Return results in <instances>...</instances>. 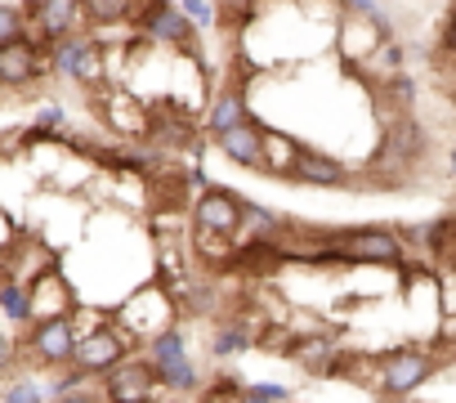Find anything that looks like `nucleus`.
I'll list each match as a JSON object with an SVG mask.
<instances>
[{"label": "nucleus", "mask_w": 456, "mask_h": 403, "mask_svg": "<svg viewBox=\"0 0 456 403\" xmlns=\"http://www.w3.org/2000/svg\"><path fill=\"white\" fill-rule=\"evenodd\" d=\"M336 247H340V256H345L349 265H394V269H403V243H398V234L385 229V225L340 229Z\"/></svg>", "instance_id": "obj_1"}, {"label": "nucleus", "mask_w": 456, "mask_h": 403, "mask_svg": "<svg viewBox=\"0 0 456 403\" xmlns=\"http://www.w3.org/2000/svg\"><path fill=\"white\" fill-rule=\"evenodd\" d=\"M134 23L152 37V41H166V45H179V50H192L197 45V28H192V19L179 10V5H170V0H134Z\"/></svg>", "instance_id": "obj_2"}, {"label": "nucleus", "mask_w": 456, "mask_h": 403, "mask_svg": "<svg viewBox=\"0 0 456 403\" xmlns=\"http://www.w3.org/2000/svg\"><path fill=\"white\" fill-rule=\"evenodd\" d=\"M429 372H434V358H429V354H420V350H394V354H385L380 367H376V394L403 399V394H411L416 385H425Z\"/></svg>", "instance_id": "obj_3"}, {"label": "nucleus", "mask_w": 456, "mask_h": 403, "mask_svg": "<svg viewBox=\"0 0 456 403\" xmlns=\"http://www.w3.org/2000/svg\"><path fill=\"white\" fill-rule=\"evenodd\" d=\"M197 229L210 238H238V216H242V197L224 184H206L197 197Z\"/></svg>", "instance_id": "obj_4"}, {"label": "nucleus", "mask_w": 456, "mask_h": 403, "mask_svg": "<svg viewBox=\"0 0 456 403\" xmlns=\"http://www.w3.org/2000/svg\"><path fill=\"white\" fill-rule=\"evenodd\" d=\"M126 350H130V336H126L121 327H94L90 336H77V345H72V363H77L81 372L99 376V372H108L112 363H121Z\"/></svg>", "instance_id": "obj_5"}, {"label": "nucleus", "mask_w": 456, "mask_h": 403, "mask_svg": "<svg viewBox=\"0 0 456 403\" xmlns=\"http://www.w3.org/2000/svg\"><path fill=\"white\" fill-rule=\"evenodd\" d=\"M99 376H103V394L117 399V403L152 399V394H157V372H152V363H143V358H121V363H112V367L99 372Z\"/></svg>", "instance_id": "obj_6"}, {"label": "nucleus", "mask_w": 456, "mask_h": 403, "mask_svg": "<svg viewBox=\"0 0 456 403\" xmlns=\"http://www.w3.org/2000/svg\"><path fill=\"white\" fill-rule=\"evenodd\" d=\"M72 345H77V327H72V314H54V318H37L32 327V354L50 367H63L72 363Z\"/></svg>", "instance_id": "obj_7"}, {"label": "nucleus", "mask_w": 456, "mask_h": 403, "mask_svg": "<svg viewBox=\"0 0 456 403\" xmlns=\"http://www.w3.org/2000/svg\"><path fill=\"white\" fill-rule=\"evenodd\" d=\"M50 54H54V72H63L72 81H86V86L99 81V45L94 41L68 32V37H54V50Z\"/></svg>", "instance_id": "obj_8"}, {"label": "nucleus", "mask_w": 456, "mask_h": 403, "mask_svg": "<svg viewBox=\"0 0 456 403\" xmlns=\"http://www.w3.org/2000/svg\"><path fill=\"white\" fill-rule=\"evenodd\" d=\"M215 144H219V152H224L228 161H238V166H247V170H265V175H269V166H265V130H260L251 117L238 121V126H228V130H219Z\"/></svg>", "instance_id": "obj_9"}, {"label": "nucleus", "mask_w": 456, "mask_h": 403, "mask_svg": "<svg viewBox=\"0 0 456 403\" xmlns=\"http://www.w3.org/2000/svg\"><path fill=\"white\" fill-rule=\"evenodd\" d=\"M41 77V45L32 37H10V41H0V86H28Z\"/></svg>", "instance_id": "obj_10"}, {"label": "nucleus", "mask_w": 456, "mask_h": 403, "mask_svg": "<svg viewBox=\"0 0 456 403\" xmlns=\"http://www.w3.org/2000/svg\"><path fill=\"white\" fill-rule=\"evenodd\" d=\"M291 179H305V184H318V188H340L349 184V166L327 157V152H309V148H296L291 166H287Z\"/></svg>", "instance_id": "obj_11"}, {"label": "nucleus", "mask_w": 456, "mask_h": 403, "mask_svg": "<svg viewBox=\"0 0 456 403\" xmlns=\"http://www.w3.org/2000/svg\"><path fill=\"white\" fill-rule=\"evenodd\" d=\"M81 23V0H37V28L45 41L77 32Z\"/></svg>", "instance_id": "obj_12"}, {"label": "nucleus", "mask_w": 456, "mask_h": 403, "mask_svg": "<svg viewBox=\"0 0 456 403\" xmlns=\"http://www.w3.org/2000/svg\"><path fill=\"white\" fill-rule=\"evenodd\" d=\"M152 372H157V381H166V390L170 394H197V367L188 363V350L183 354H166V358H152Z\"/></svg>", "instance_id": "obj_13"}, {"label": "nucleus", "mask_w": 456, "mask_h": 403, "mask_svg": "<svg viewBox=\"0 0 456 403\" xmlns=\"http://www.w3.org/2000/svg\"><path fill=\"white\" fill-rule=\"evenodd\" d=\"M238 121H247V99H242V90H224L219 103L210 108V117H206V130L219 135V130L238 126Z\"/></svg>", "instance_id": "obj_14"}, {"label": "nucleus", "mask_w": 456, "mask_h": 403, "mask_svg": "<svg viewBox=\"0 0 456 403\" xmlns=\"http://www.w3.org/2000/svg\"><path fill=\"white\" fill-rule=\"evenodd\" d=\"M130 10L134 0H81V14L99 28H117V23H130Z\"/></svg>", "instance_id": "obj_15"}, {"label": "nucleus", "mask_w": 456, "mask_h": 403, "mask_svg": "<svg viewBox=\"0 0 456 403\" xmlns=\"http://www.w3.org/2000/svg\"><path fill=\"white\" fill-rule=\"evenodd\" d=\"M447 234H452V216H438V220L420 225L416 243H420V247H434V251H438V256L447 260Z\"/></svg>", "instance_id": "obj_16"}, {"label": "nucleus", "mask_w": 456, "mask_h": 403, "mask_svg": "<svg viewBox=\"0 0 456 403\" xmlns=\"http://www.w3.org/2000/svg\"><path fill=\"white\" fill-rule=\"evenodd\" d=\"M0 309H5L14 323H28L32 314H28V292L19 287V283H5L0 287Z\"/></svg>", "instance_id": "obj_17"}, {"label": "nucleus", "mask_w": 456, "mask_h": 403, "mask_svg": "<svg viewBox=\"0 0 456 403\" xmlns=\"http://www.w3.org/2000/svg\"><path fill=\"white\" fill-rule=\"evenodd\" d=\"M251 341H247V332L242 327H224L219 336H215V345H210V354L215 358H228V354H238V350H247Z\"/></svg>", "instance_id": "obj_18"}, {"label": "nucleus", "mask_w": 456, "mask_h": 403, "mask_svg": "<svg viewBox=\"0 0 456 403\" xmlns=\"http://www.w3.org/2000/svg\"><path fill=\"white\" fill-rule=\"evenodd\" d=\"M45 390L32 381V376H23V381H14V385H5L0 390V399H10V403H32V399H41Z\"/></svg>", "instance_id": "obj_19"}, {"label": "nucleus", "mask_w": 456, "mask_h": 403, "mask_svg": "<svg viewBox=\"0 0 456 403\" xmlns=\"http://www.w3.org/2000/svg\"><path fill=\"white\" fill-rule=\"evenodd\" d=\"M23 10L19 5H5V0H0V41H10V37H19L23 32Z\"/></svg>", "instance_id": "obj_20"}, {"label": "nucleus", "mask_w": 456, "mask_h": 403, "mask_svg": "<svg viewBox=\"0 0 456 403\" xmlns=\"http://www.w3.org/2000/svg\"><path fill=\"white\" fill-rule=\"evenodd\" d=\"M291 390L287 385H242L238 399H251V403H269V399H287Z\"/></svg>", "instance_id": "obj_21"}, {"label": "nucleus", "mask_w": 456, "mask_h": 403, "mask_svg": "<svg viewBox=\"0 0 456 403\" xmlns=\"http://www.w3.org/2000/svg\"><path fill=\"white\" fill-rule=\"evenodd\" d=\"M219 10L228 19H238V23H251L256 19V0H219Z\"/></svg>", "instance_id": "obj_22"}, {"label": "nucleus", "mask_w": 456, "mask_h": 403, "mask_svg": "<svg viewBox=\"0 0 456 403\" xmlns=\"http://www.w3.org/2000/svg\"><path fill=\"white\" fill-rule=\"evenodd\" d=\"M192 23H210V14H215V0H183V5H179Z\"/></svg>", "instance_id": "obj_23"}, {"label": "nucleus", "mask_w": 456, "mask_h": 403, "mask_svg": "<svg viewBox=\"0 0 456 403\" xmlns=\"http://www.w3.org/2000/svg\"><path fill=\"white\" fill-rule=\"evenodd\" d=\"M389 90H394V99H398V103H411V95H416L407 77H394V81H389Z\"/></svg>", "instance_id": "obj_24"}, {"label": "nucleus", "mask_w": 456, "mask_h": 403, "mask_svg": "<svg viewBox=\"0 0 456 403\" xmlns=\"http://www.w3.org/2000/svg\"><path fill=\"white\" fill-rule=\"evenodd\" d=\"M238 390H242L238 381H219V385H210L206 394H210V399H238Z\"/></svg>", "instance_id": "obj_25"}, {"label": "nucleus", "mask_w": 456, "mask_h": 403, "mask_svg": "<svg viewBox=\"0 0 456 403\" xmlns=\"http://www.w3.org/2000/svg\"><path fill=\"white\" fill-rule=\"evenodd\" d=\"M10 363H14V341H10V336H0V372H5Z\"/></svg>", "instance_id": "obj_26"}, {"label": "nucleus", "mask_w": 456, "mask_h": 403, "mask_svg": "<svg viewBox=\"0 0 456 403\" xmlns=\"http://www.w3.org/2000/svg\"><path fill=\"white\" fill-rule=\"evenodd\" d=\"M349 10H362V14H376V0H345Z\"/></svg>", "instance_id": "obj_27"}]
</instances>
